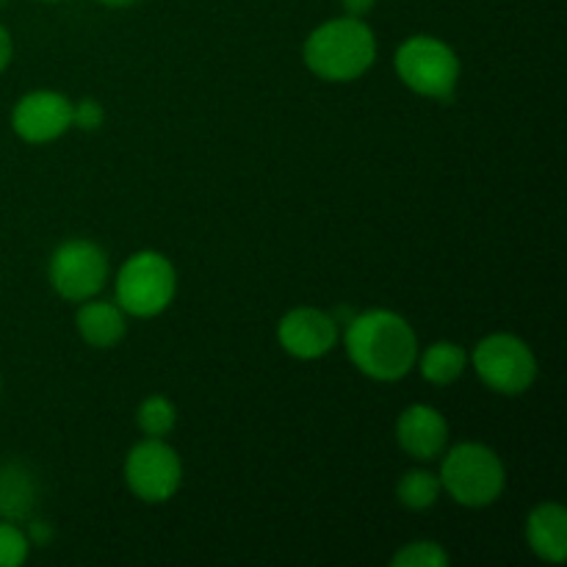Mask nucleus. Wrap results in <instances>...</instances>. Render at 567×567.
I'll return each instance as SVG.
<instances>
[{
    "mask_svg": "<svg viewBox=\"0 0 567 567\" xmlns=\"http://www.w3.org/2000/svg\"><path fill=\"white\" fill-rule=\"evenodd\" d=\"M343 343L354 369L377 382L402 380L419 360V336L413 324L393 310H365L352 316Z\"/></svg>",
    "mask_w": 567,
    "mask_h": 567,
    "instance_id": "nucleus-1",
    "label": "nucleus"
},
{
    "mask_svg": "<svg viewBox=\"0 0 567 567\" xmlns=\"http://www.w3.org/2000/svg\"><path fill=\"white\" fill-rule=\"evenodd\" d=\"M302 59L321 81H358L374 66L377 37L369 22L360 17H336L310 31V37L305 39Z\"/></svg>",
    "mask_w": 567,
    "mask_h": 567,
    "instance_id": "nucleus-2",
    "label": "nucleus"
},
{
    "mask_svg": "<svg viewBox=\"0 0 567 567\" xmlns=\"http://www.w3.org/2000/svg\"><path fill=\"white\" fill-rule=\"evenodd\" d=\"M437 480L460 507L485 509L502 498L507 487V468L491 446L468 441L449 449Z\"/></svg>",
    "mask_w": 567,
    "mask_h": 567,
    "instance_id": "nucleus-3",
    "label": "nucleus"
},
{
    "mask_svg": "<svg viewBox=\"0 0 567 567\" xmlns=\"http://www.w3.org/2000/svg\"><path fill=\"white\" fill-rule=\"evenodd\" d=\"M177 291V271L166 255L155 249H142L131 255L116 275L114 302L125 310V316L153 319L172 305Z\"/></svg>",
    "mask_w": 567,
    "mask_h": 567,
    "instance_id": "nucleus-4",
    "label": "nucleus"
},
{
    "mask_svg": "<svg viewBox=\"0 0 567 567\" xmlns=\"http://www.w3.org/2000/svg\"><path fill=\"white\" fill-rule=\"evenodd\" d=\"M396 72L408 89L421 97L449 103L457 92L460 59L452 44L437 37H410L396 50Z\"/></svg>",
    "mask_w": 567,
    "mask_h": 567,
    "instance_id": "nucleus-5",
    "label": "nucleus"
},
{
    "mask_svg": "<svg viewBox=\"0 0 567 567\" xmlns=\"http://www.w3.org/2000/svg\"><path fill=\"white\" fill-rule=\"evenodd\" d=\"M476 377L502 396H520L537 380V358L529 343L509 332H493L482 338L468 354Z\"/></svg>",
    "mask_w": 567,
    "mask_h": 567,
    "instance_id": "nucleus-6",
    "label": "nucleus"
},
{
    "mask_svg": "<svg viewBox=\"0 0 567 567\" xmlns=\"http://www.w3.org/2000/svg\"><path fill=\"white\" fill-rule=\"evenodd\" d=\"M48 280L66 302H86L109 282V255L89 238H70L50 255Z\"/></svg>",
    "mask_w": 567,
    "mask_h": 567,
    "instance_id": "nucleus-7",
    "label": "nucleus"
},
{
    "mask_svg": "<svg viewBox=\"0 0 567 567\" xmlns=\"http://www.w3.org/2000/svg\"><path fill=\"white\" fill-rule=\"evenodd\" d=\"M125 482L133 496L142 502H169L183 482L181 454L166 443V437H144L127 452Z\"/></svg>",
    "mask_w": 567,
    "mask_h": 567,
    "instance_id": "nucleus-8",
    "label": "nucleus"
},
{
    "mask_svg": "<svg viewBox=\"0 0 567 567\" xmlns=\"http://www.w3.org/2000/svg\"><path fill=\"white\" fill-rule=\"evenodd\" d=\"M72 103L66 94L50 92V89H37L20 97V103L11 111V127L17 136L28 144H48L64 136L72 127Z\"/></svg>",
    "mask_w": 567,
    "mask_h": 567,
    "instance_id": "nucleus-9",
    "label": "nucleus"
},
{
    "mask_svg": "<svg viewBox=\"0 0 567 567\" xmlns=\"http://www.w3.org/2000/svg\"><path fill=\"white\" fill-rule=\"evenodd\" d=\"M341 324L321 308H293L277 324V341L291 358L319 360L336 349Z\"/></svg>",
    "mask_w": 567,
    "mask_h": 567,
    "instance_id": "nucleus-10",
    "label": "nucleus"
},
{
    "mask_svg": "<svg viewBox=\"0 0 567 567\" xmlns=\"http://www.w3.org/2000/svg\"><path fill=\"white\" fill-rule=\"evenodd\" d=\"M396 441L408 457L432 463L446 452L449 421L430 404H410L396 421Z\"/></svg>",
    "mask_w": 567,
    "mask_h": 567,
    "instance_id": "nucleus-11",
    "label": "nucleus"
},
{
    "mask_svg": "<svg viewBox=\"0 0 567 567\" xmlns=\"http://www.w3.org/2000/svg\"><path fill=\"white\" fill-rule=\"evenodd\" d=\"M529 548L546 563H565L567 557V513L563 504L543 502L526 518Z\"/></svg>",
    "mask_w": 567,
    "mask_h": 567,
    "instance_id": "nucleus-12",
    "label": "nucleus"
},
{
    "mask_svg": "<svg viewBox=\"0 0 567 567\" xmlns=\"http://www.w3.org/2000/svg\"><path fill=\"white\" fill-rule=\"evenodd\" d=\"M78 336L92 349H114L125 338V310L109 299H86L75 313Z\"/></svg>",
    "mask_w": 567,
    "mask_h": 567,
    "instance_id": "nucleus-13",
    "label": "nucleus"
},
{
    "mask_svg": "<svg viewBox=\"0 0 567 567\" xmlns=\"http://www.w3.org/2000/svg\"><path fill=\"white\" fill-rule=\"evenodd\" d=\"M419 369L421 377L432 385H452L468 369V352L452 341L430 343L424 352H419Z\"/></svg>",
    "mask_w": 567,
    "mask_h": 567,
    "instance_id": "nucleus-14",
    "label": "nucleus"
},
{
    "mask_svg": "<svg viewBox=\"0 0 567 567\" xmlns=\"http://www.w3.org/2000/svg\"><path fill=\"white\" fill-rule=\"evenodd\" d=\"M441 493L443 487H441V480H437V474H432V471H424V468L408 471L396 485L399 504H402L404 509H413V513H424V509L435 507Z\"/></svg>",
    "mask_w": 567,
    "mask_h": 567,
    "instance_id": "nucleus-15",
    "label": "nucleus"
},
{
    "mask_svg": "<svg viewBox=\"0 0 567 567\" xmlns=\"http://www.w3.org/2000/svg\"><path fill=\"white\" fill-rule=\"evenodd\" d=\"M33 507V482L22 468H9L0 474V513L6 520L25 518Z\"/></svg>",
    "mask_w": 567,
    "mask_h": 567,
    "instance_id": "nucleus-16",
    "label": "nucleus"
},
{
    "mask_svg": "<svg viewBox=\"0 0 567 567\" xmlns=\"http://www.w3.org/2000/svg\"><path fill=\"white\" fill-rule=\"evenodd\" d=\"M136 424L144 437H166L177 424V408L164 393H153L136 410Z\"/></svg>",
    "mask_w": 567,
    "mask_h": 567,
    "instance_id": "nucleus-17",
    "label": "nucleus"
},
{
    "mask_svg": "<svg viewBox=\"0 0 567 567\" xmlns=\"http://www.w3.org/2000/svg\"><path fill=\"white\" fill-rule=\"evenodd\" d=\"M393 567H446L449 554L441 543L415 540L399 548L391 559Z\"/></svg>",
    "mask_w": 567,
    "mask_h": 567,
    "instance_id": "nucleus-18",
    "label": "nucleus"
},
{
    "mask_svg": "<svg viewBox=\"0 0 567 567\" xmlns=\"http://www.w3.org/2000/svg\"><path fill=\"white\" fill-rule=\"evenodd\" d=\"M31 554V540L14 520H0V567H20Z\"/></svg>",
    "mask_w": 567,
    "mask_h": 567,
    "instance_id": "nucleus-19",
    "label": "nucleus"
},
{
    "mask_svg": "<svg viewBox=\"0 0 567 567\" xmlns=\"http://www.w3.org/2000/svg\"><path fill=\"white\" fill-rule=\"evenodd\" d=\"M105 120V111L97 100L86 97L81 103H75V111H72V127H81V131H97Z\"/></svg>",
    "mask_w": 567,
    "mask_h": 567,
    "instance_id": "nucleus-20",
    "label": "nucleus"
},
{
    "mask_svg": "<svg viewBox=\"0 0 567 567\" xmlns=\"http://www.w3.org/2000/svg\"><path fill=\"white\" fill-rule=\"evenodd\" d=\"M341 6L349 17H360V20H363V17L374 9L377 0H341Z\"/></svg>",
    "mask_w": 567,
    "mask_h": 567,
    "instance_id": "nucleus-21",
    "label": "nucleus"
},
{
    "mask_svg": "<svg viewBox=\"0 0 567 567\" xmlns=\"http://www.w3.org/2000/svg\"><path fill=\"white\" fill-rule=\"evenodd\" d=\"M11 55H14V42H11V33L0 25V72L11 64Z\"/></svg>",
    "mask_w": 567,
    "mask_h": 567,
    "instance_id": "nucleus-22",
    "label": "nucleus"
},
{
    "mask_svg": "<svg viewBox=\"0 0 567 567\" xmlns=\"http://www.w3.org/2000/svg\"><path fill=\"white\" fill-rule=\"evenodd\" d=\"M97 3L109 6V9H125V6H133L136 0H97Z\"/></svg>",
    "mask_w": 567,
    "mask_h": 567,
    "instance_id": "nucleus-23",
    "label": "nucleus"
},
{
    "mask_svg": "<svg viewBox=\"0 0 567 567\" xmlns=\"http://www.w3.org/2000/svg\"><path fill=\"white\" fill-rule=\"evenodd\" d=\"M44 3H55V0H44Z\"/></svg>",
    "mask_w": 567,
    "mask_h": 567,
    "instance_id": "nucleus-24",
    "label": "nucleus"
}]
</instances>
